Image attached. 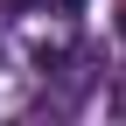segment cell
Segmentation results:
<instances>
[{
    "label": "cell",
    "mask_w": 126,
    "mask_h": 126,
    "mask_svg": "<svg viewBox=\"0 0 126 126\" xmlns=\"http://www.w3.org/2000/svg\"><path fill=\"white\" fill-rule=\"evenodd\" d=\"M119 42H126V7H119Z\"/></svg>",
    "instance_id": "7a4b0ae2"
},
{
    "label": "cell",
    "mask_w": 126,
    "mask_h": 126,
    "mask_svg": "<svg viewBox=\"0 0 126 126\" xmlns=\"http://www.w3.org/2000/svg\"><path fill=\"white\" fill-rule=\"evenodd\" d=\"M14 7H42V14H70V21H77L84 0H14Z\"/></svg>",
    "instance_id": "6da1fadb"
}]
</instances>
